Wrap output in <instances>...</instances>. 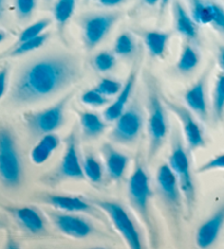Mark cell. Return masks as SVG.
Listing matches in <instances>:
<instances>
[{
    "instance_id": "8fae6325",
    "label": "cell",
    "mask_w": 224,
    "mask_h": 249,
    "mask_svg": "<svg viewBox=\"0 0 224 249\" xmlns=\"http://www.w3.org/2000/svg\"><path fill=\"white\" fill-rule=\"evenodd\" d=\"M156 181L163 199L167 203L176 208L181 202V191H179L181 189L176 176L168 164H162L159 167Z\"/></svg>"
},
{
    "instance_id": "4fadbf2b",
    "label": "cell",
    "mask_w": 224,
    "mask_h": 249,
    "mask_svg": "<svg viewBox=\"0 0 224 249\" xmlns=\"http://www.w3.org/2000/svg\"><path fill=\"white\" fill-rule=\"evenodd\" d=\"M54 221L62 233L74 238H84L92 232V228L86 220L75 215L58 214L54 216Z\"/></svg>"
},
{
    "instance_id": "484cf974",
    "label": "cell",
    "mask_w": 224,
    "mask_h": 249,
    "mask_svg": "<svg viewBox=\"0 0 224 249\" xmlns=\"http://www.w3.org/2000/svg\"><path fill=\"white\" fill-rule=\"evenodd\" d=\"M191 18L196 23H211V2H203L201 0H191Z\"/></svg>"
},
{
    "instance_id": "1f68e13d",
    "label": "cell",
    "mask_w": 224,
    "mask_h": 249,
    "mask_svg": "<svg viewBox=\"0 0 224 249\" xmlns=\"http://www.w3.org/2000/svg\"><path fill=\"white\" fill-rule=\"evenodd\" d=\"M122 84L120 82L116 81L113 79H102L100 82H98L96 90L100 91L103 95L107 96H114L117 95L119 91L122 90Z\"/></svg>"
},
{
    "instance_id": "83f0119b",
    "label": "cell",
    "mask_w": 224,
    "mask_h": 249,
    "mask_svg": "<svg viewBox=\"0 0 224 249\" xmlns=\"http://www.w3.org/2000/svg\"><path fill=\"white\" fill-rule=\"evenodd\" d=\"M51 23L52 21L49 19H42V20H38L37 22H35L33 24H31L30 26H28V28L22 31L17 43L28 41V39L34 38L38 36V35L43 34L45 32V30L51 25Z\"/></svg>"
},
{
    "instance_id": "d4e9b609",
    "label": "cell",
    "mask_w": 224,
    "mask_h": 249,
    "mask_svg": "<svg viewBox=\"0 0 224 249\" xmlns=\"http://www.w3.org/2000/svg\"><path fill=\"white\" fill-rule=\"evenodd\" d=\"M77 1L78 0H57L54 6V18L60 32L73 17Z\"/></svg>"
},
{
    "instance_id": "7402d4cb",
    "label": "cell",
    "mask_w": 224,
    "mask_h": 249,
    "mask_svg": "<svg viewBox=\"0 0 224 249\" xmlns=\"http://www.w3.org/2000/svg\"><path fill=\"white\" fill-rule=\"evenodd\" d=\"M49 37L48 33H43L38 36L28 39V41L21 42V43H17L15 47L11 48L8 53H4L1 57H19V56H23L25 54H29V53L38 50L39 47H42Z\"/></svg>"
},
{
    "instance_id": "ab89813d",
    "label": "cell",
    "mask_w": 224,
    "mask_h": 249,
    "mask_svg": "<svg viewBox=\"0 0 224 249\" xmlns=\"http://www.w3.org/2000/svg\"><path fill=\"white\" fill-rule=\"evenodd\" d=\"M219 61H220V66L224 71V47L220 48V54H219Z\"/></svg>"
},
{
    "instance_id": "5b68a950",
    "label": "cell",
    "mask_w": 224,
    "mask_h": 249,
    "mask_svg": "<svg viewBox=\"0 0 224 249\" xmlns=\"http://www.w3.org/2000/svg\"><path fill=\"white\" fill-rule=\"evenodd\" d=\"M71 94L64 97L57 104L41 112H37L26 117V123L30 130L34 135L44 136L52 133L61 127L65 121V108L68 104Z\"/></svg>"
},
{
    "instance_id": "ee69618b",
    "label": "cell",
    "mask_w": 224,
    "mask_h": 249,
    "mask_svg": "<svg viewBox=\"0 0 224 249\" xmlns=\"http://www.w3.org/2000/svg\"><path fill=\"white\" fill-rule=\"evenodd\" d=\"M6 37H7V34L4 33L3 31L0 30V43H2L4 39H6Z\"/></svg>"
},
{
    "instance_id": "8d00e7d4",
    "label": "cell",
    "mask_w": 224,
    "mask_h": 249,
    "mask_svg": "<svg viewBox=\"0 0 224 249\" xmlns=\"http://www.w3.org/2000/svg\"><path fill=\"white\" fill-rule=\"evenodd\" d=\"M218 168H224V154L218 155V157L210 160L209 162L204 164V165H201L198 168V172L204 173L211 170H218Z\"/></svg>"
},
{
    "instance_id": "7bdbcfd3",
    "label": "cell",
    "mask_w": 224,
    "mask_h": 249,
    "mask_svg": "<svg viewBox=\"0 0 224 249\" xmlns=\"http://www.w3.org/2000/svg\"><path fill=\"white\" fill-rule=\"evenodd\" d=\"M160 0H143V2H145L147 6H150V7H153L155 6L156 3H158Z\"/></svg>"
},
{
    "instance_id": "60d3db41",
    "label": "cell",
    "mask_w": 224,
    "mask_h": 249,
    "mask_svg": "<svg viewBox=\"0 0 224 249\" xmlns=\"http://www.w3.org/2000/svg\"><path fill=\"white\" fill-rule=\"evenodd\" d=\"M4 9H6V0H0V19L3 17Z\"/></svg>"
},
{
    "instance_id": "836d02e7",
    "label": "cell",
    "mask_w": 224,
    "mask_h": 249,
    "mask_svg": "<svg viewBox=\"0 0 224 249\" xmlns=\"http://www.w3.org/2000/svg\"><path fill=\"white\" fill-rule=\"evenodd\" d=\"M224 109V74L218 79L216 92H214V112L218 117L222 116Z\"/></svg>"
},
{
    "instance_id": "ba28073f",
    "label": "cell",
    "mask_w": 224,
    "mask_h": 249,
    "mask_svg": "<svg viewBox=\"0 0 224 249\" xmlns=\"http://www.w3.org/2000/svg\"><path fill=\"white\" fill-rule=\"evenodd\" d=\"M141 112L134 106L124 110L122 115L116 119L115 127L111 133L112 139L118 143L129 144L137 140L142 129Z\"/></svg>"
},
{
    "instance_id": "9c48e42d",
    "label": "cell",
    "mask_w": 224,
    "mask_h": 249,
    "mask_svg": "<svg viewBox=\"0 0 224 249\" xmlns=\"http://www.w3.org/2000/svg\"><path fill=\"white\" fill-rule=\"evenodd\" d=\"M128 195L134 209L148 221V203L151 197V188L149 176L141 165L136 166L129 179Z\"/></svg>"
},
{
    "instance_id": "3957f363",
    "label": "cell",
    "mask_w": 224,
    "mask_h": 249,
    "mask_svg": "<svg viewBox=\"0 0 224 249\" xmlns=\"http://www.w3.org/2000/svg\"><path fill=\"white\" fill-rule=\"evenodd\" d=\"M117 12L90 13L81 19L82 38L88 50L96 47L119 19Z\"/></svg>"
},
{
    "instance_id": "f35d334b",
    "label": "cell",
    "mask_w": 224,
    "mask_h": 249,
    "mask_svg": "<svg viewBox=\"0 0 224 249\" xmlns=\"http://www.w3.org/2000/svg\"><path fill=\"white\" fill-rule=\"evenodd\" d=\"M125 1H126V0H98L100 4L104 7H116Z\"/></svg>"
},
{
    "instance_id": "5bb4252c",
    "label": "cell",
    "mask_w": 224,
    "mask_h": 249,
    "mask_svg": "<svg viewBox=\"0 0 224 249\" xmlns=\"http://www.w3.org/2000/svg\"><path fill=\"white\" fill-rule=\"evenodd\" d=\"M60 171L62 173V175L69 177V178L81 179L84 177L82 165L79 162L77 145H75V139L74 133H71V136L69 137L66 152L64 158H62Z\"/></svg>"
},
{
    "instance_id": "7c38bea8",
    "label": "cell",
    "mask_w": 224,
    "mask_h": 249,
    "mask_svg": "<svg viewBox=\"0 0 224 249\" xmlns=\"http://www.w3.org/2000/svg\"><path fill=\"white\" fill-rule=\"evenodd\" d=\"M224 224V206L200 226L196 234L197 246L208 248L217 241L220 231Z\"/></svg>"
},
{
    "instance_id": "f1b7e54d",
    "label": "cell",
    "mask_w": 224,
    "mask_h": 249,
    "mask_svg": "<svg viewBox=\"0 0 224 249\" xmlns=\"http://www.w3.org/2000/svg\"><path fill=\"white\" fill-rule=\"evenodd\" d=\"M83 173L84 176L92 181V183H100L102 180V167L95 159L91 155L86 158L83 163Z\"/></svg>"
},
{
    "instance_id": "44dd1931",
    "label": "cell",
    "mask_w": 224,
    "mask_h": 249,
    "mask_svg": "<svg viewBox=\"0 0 224 249\" xmlns=\"http://www.w3.org/2000/svg\"><path fill=\"white\" fill-rule=\"evenodd\" d=\"M47 202L67 212H83L90 210V206L86 201L71 196H49Z\"/></svg>"
},
{
    "instance_id": "8992f818",
    "label": "cell",
    "mask_w": 224,
    "mask_h": 249,
    "mask_svg": "<svg viewBox=\"0 0 224 249\" xmlns=\"http://www.w3.org/2000/svg\"><path fill=\"white\" fill-rule=\"evenodd\" d=\"M168 165L176 176L179 189L183 191L184 196H185L187 207L190 209L195 201V187L194 183H192L187 153L184 150L179 140H176L173 145Z\"/></svg>"
},
{
    "instance_id": "4316f807",
    "label": "cell",
    "mask_w": 224,
    "mask_h": 249,
    "mask_svg": "<svg viewBox=\"0 0 224 249\" xmlns=\"http://www.w3.org/2000/svg\"><path fill=\"white\" fill-rule=\"evenodd\" d=\"M199 64V56L190 45H186L179 57L177 69L183 73L190 72Z\"/></svg>"
},
{
    "instance_id": "4dcf8cb0",
    "label": "cell",
    "mask_w": 224,
    "mask_h": 249,
    "mask_svg": "<svg viewBox=\"0 0 224 249\" xmlns=\"http://www.w3.org/2000/svg\"><path fill=\"white\" fill-rule=\"evenodd\" d=\"M116 59L111 52H101L93 58V66L100 72H107L114 68Z\"/></svg>"
},
{
    "instance_id": "e575fe53",
    "label": "cell",
    "mask_w": 224,
    "mask_h": 249,
    "mask_svg": "<svg viewBox=\"0 0 224 249\" xmlns=\"http://www.w3.org/2000/svg\"><path fill=\"white\" fill-rule=\"evenodd\" d=\"M16 10L20 19H29L37 8V0H15Z\"/></svg>"
},
{
    "instance_id": "d590c367",
    "label": "cell",
    "mask_w": 224,
    "mask_h": 249,
    "mask_svg": "<svg viewBox=\"0 0 224 249\" xmlns=\"http://www.w3.org/2000/svg\"><path fill=\"white\" fill-rule=\"evenodd\" d=\"M212 21L211 23L222 32H224V10L216 3H211Z\"/></svg>"
},
{
    "instance_id": "ac0fdd59",
    "label": "cell",
    "mask_w": 224,
    "mask_h": 249,
    "mask_svg": "<svg viewBox=\"0 0 224 249\" xmlns=\"http://www.w3.org/2000/svg\"><path fill=\"white\" fill-rule=\"evenodd\" d=\"M17 220L31 233L37 234L44 230V222L39 213L33 208L23 207L13 210Z\"/></svg>"
},
{
    "instance_id": "cb8c5ba5",
    "label": "cell",
    "mask_w": 224,
    "mask_h": 249,
    "mask_svg": "<svg viewBox=\"0 0 224 249\" xmlns=\"http://www.w3.org/2000/svg\"><path fill=\"white\" fill-rule=\"evenodd\" d=\"M168 39L169 34L165 32L151 31L145 34V43L149 53L153 57H161L164 54Z\"/></svg>"
},
{
    "instance_id": "30bf717a",
    "label": "cell",
    "mask_w": 224,
    "mask_h": 249,
    "mask_svg": "<svg viewBox=\"0 0 224 249\" xmlns=\"http://www.w3.org/2000/svg\"><path fill=\"white\" fill-rule=\"evenodd\" d=\"M165 104L168 105V107L172 110V112L176 115L179 121L183 124V130L185 133L186 140L188 144L191 149L200 148L205 144V140L203 137V132L199 124L195 122L194 117L191 116L189 110L186 107L179 105L175 102H171L168 100H165Z\"/></svg>"
},
{
    "instance_id": "d6986e66",
    "label": "cell",
    "mask_w": 224,
    "mask_h": 249,
    "mask_svg": "<svg viewBox=\"0 0 224 249\" xmlns=\"http://www.w3.org/2000/svg\"><path fill=\"white\" fill-rule=\"evenodd\" d=\"M105 160H106V168L109 172L111 178L119 179L122 178L125 170H126L128 164V158L126 155L117 152L114 149L107 148L105 150Z\"/></svg>"
},
{
    "instance_id": "603a6c76",
    "label": "cell",
    "mask_w": 224,
    "mask_h": 249,
    "mask_svg": "<svg viewBox=\"0 0 224 249\" xmlns=\"http://www.w3.org/2000/svg\"><path fill=\"white\" fill-rule=\"evenodd\" d=\"M80 124H81L83 135L88 138L100 136L106 128L105 123L96 114L89 112L80 114Z\"/></svg>"
},
{
    "instance_id": "b9f144b4",
    "label": "cell",
    "mask_w": 224,
    "mask_h": 249,
    "mask_svg": "<svg viewBox=\"0 0 224 249\" xmlns=\"http://www.w3.org/2000/svg\"><path fill=\"white\" fill-rule=\"evenodd\" d=\"M172 0H160V9H161V11H163L164 10V8L168 6V4L171 2Z\"/></svg>"
},
{
    "instance_id": "9a60e30c",
    "label": "cell",
    "mask_w": 224,
    "mask_h": 249,
    "mask_svg": "<svg viewBox=\"0 0 224 249\" xmlns=\"http://www.w3.org/2000/svg\"><path fill=\"white\" fill-rule=\"evenodd\" d=\"M136 78H137V70L133 69L131 71V73L129 74L125 86L122 88V90H120L117 94L118 95L117 99L115 100L114 103H112L109 107L105 109L104 117L106 121L114 122L120 116V115H122V113L125 110V106H126L129 97H131L132 93L134 82H136Z\"/></svg>"
},
{
    "instance_id": "f546056e",
    "label": "cell",
    "mask_w": 224,
    "mask_h": 249,
    "mask_svg": "<svg viewBox=\"0 0 224 249\" xmlns=\"http://www.w3.org/2000/svg\"><path fill=\"white\" fill-rule=\"evenodd\" d=\"M134 41L129 33H122L116 38L114 52L119 56H129L134 52Z\"/></svg>"
},
{
    "instance_id": "2e32d148",
    "label": "cell",
    "mask_w": 224,
    "mask_h": 249,
    "mask_svg": "<svg viewBox=\"0 0 224 249\" xmlns=\"http://www.w3.org/2000/svg\"><path fill=\"white\" fill-rule=\"evenodd\" d=\"M60 143L59 138L54 133H47L44 135L38 143L34 146L32 152H31V160L37 165H41L52 157Z\"/></svg>"
},
{
    "instance_id": "6da1fadb",
    "label": "cell",
    "mask_w": 224,
    "mask_h": 249,
    "mask_svg": "<svg viewBox=\"0 0 224 249\" xmlns=\"http://www.w3.org/2000/svg\"><path fill=\"white\" fill-rule=\"evenodd\" d=\"M80 64L68 54L39 57L26 64L12 84L10 100L16 105L41 101L64 90L80 77Z\"/></svg>"
},
{
    "instance_id": "74e56055",
    "label": "cell",
    "mask_w": 224,
    "mask_h": 249,
    "mask_svg": "<svg viewBox=\"0 0 224 249\" xmlns=\"http://www.w3.org/2000/svg\"><path fill=\"white\" fill-rule=\"evenodd\" d=\"M8 77H9V68H8V66H4L1 69H0V100L2 99L4 93H6L7 84H8Z\"/></svg>"
},
{
    "instance_id": "52a82bcc",
    "label": "cell",
    "mask_w": 224,
    "mask_h": 249,
    "mask_svg": "<svg viewBox=\"0 0 224 249\" xmlns=\"http://www.w3.org/2000/svg\"><path fill=\"white\" fill-rule=\"evenodd\" d=\"M96 206L100 207L109 214L110 219L113 221L116 230L122 234L128 246L132 249H140L141 241L136 226L132 223L131 217L128 216L126 211L120 204L113 201H96Z\"/></svg>"
},
{
    "instance_id": "d6a6232c",
    "label": "cell",
    "mask_w": 224,
    "mask_h": 249,
    "mask_svg": "<svg viewBox=\"0 0 224 249\" xmlns=\"http://www.w3.org/2000/svg\"><path fill=\"white\" fill-rule=\"evenodd\" d=\"M81 101L84 104L91 105V106H103L109 103V100L105 95H103L100 91L95 89H92V90H89L84 92L81 96Z\"/></svg>"
},
{
    "instance_id": "277c9868",
    "label": "cell",
    "mask_w": 224,
    "mask_h": 249,
    "mask_svg": "<svg viewBox=\"0 0 224 249\" xmlns=\"http://www.w3.org/2000/svg\"><path fill=\"white\" fill-rule=\"evenodd\" d=\"M149 135H150V159L160 150L168 135V123L164 108L158 92L150 88L149 92Z\"/></svg>"
},
{
    "instance_id": "ffe728a7",
    "label": "cell",
    "mask_w": 224,
    "mask_h": 249,
    "mask_svg": "<svg viewBox=\"0 0 224 249\" xmlns=\"http://www.w3.org/2000/svg\"><path fill=\"white\" fill-rule=\"evenodd\" d=\"M185 101L187 105L194 112L198 113L201 116H205V114H207V104H205L204 80H200L186 92Z\"/></svg>"
},
{
    "instance_id": "e0dca14e",
    "label": "cell",
    "mask_w": 224,
    "mask_h": 249,
    "mask_svg": "<svg viewBox=\"0 0 224 249\" xmlns=\"http://www.w3.org/2000/svg\"><path fill=\"white\" fill-rule=\"evenodd\" d=\"M173 9L174 20H175V28L177 32L187 38L195 39L197 37V26L195 24V21L188 15V12L178 0L174 1Z\"/></svg>"
},
{
    "instance_id": "7a4b0ae2",
    "label": "cell",
    "mask_w": 224,
    "mask_h": 249,
    "mask_svg": "<svg viewBox=\"0 0 224 249\" xmlns=\"http://www.w3.org/2000/svg\"><path fill=\"white\" fill-rule=\"evenodd\" d=\"M22 164L10 130L0 128V180L8 187H16L22 180Z\"/></svg>"
}]
</instances>
